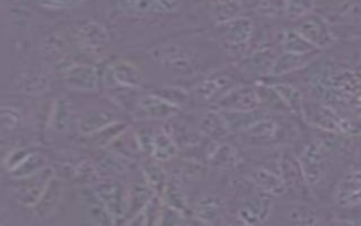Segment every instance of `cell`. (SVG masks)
<instances>
[{
	"label": "cell",
	"mask_w": 361,
	"mask_h": 226,
	"mask_svg": "<svg viewBox=\"0 0 361 226\" xmlns=\"http://www.w3.org/2000/svg\"><path fill=\"white\" fill-rule=\"evenodd\" d=\"M78 47L92 56H103L109 47V32L97 21L78 24L73 31Z\"/></svg>",
	"instance_id": "1"
},
{
	"label": "cell",
	"mask_w": 361,
	"mask_h": 226,
	"mask_svg": "<svg viewBox=\"0 0 361 226\" xmlns=\"http://www.w3.org/2000/svg\"><path fill=\"white\" fill-rule=\"evenodd\" d=\"M295 30L317 49L329 48L336 41L334 32L330 28L329 23L322 16L314 13H309L305 17L299 18Z\"/></svg>",
	"instance_id": "2"
},
{
	"label": "cell",
	"mask_w": 361,
	"mask_h": 226,
	"mask_svg": "<svg viewBox=\"0 0 361 226\" xmlns=\"http://www.w3.org/2000/svg\"><path fill=\"white\" fill-rule=\"evenodd\" d=\"M93 189L106 205L114 223L127 215L128 191L120 181H100Z\"/></svg>",
	"instance_id": "3"
},
{
	"label": "cell",
	"mask_w": 361,
	"mask_h": 226,
	"mask_svg": "<svg viewBox=\"0 0 361 226\" xmlns=\"http://www.w3.org/2000/svg\"><path fill=\"white\" fill-rule=\"evenodd\" d=\"M65 85L73 90L96 92L102 82L99 69L90 64H69L62 71Z\"/></svg>",
	"instance_id": "4"
},
{
	"label": "cell",
	"mask_w": 361,
	"mask_h": 226,
	"mask_svg": "<svg viewBox=\"0 0 361 226\" xmlns=\"http://www.w3.org/2000/svg\"><path fill=\"white\" fill-rule=\"evenodd\" d=\"M178 0H116V8L127 16H165L178 10Z\"/></svg>",
	"instance_id": "5"
},
{
	"label": "cell",
	"mask_w": 361,
	"mask_h": 226,
	"mask_svg": "<svg viewBox=\"0 0 361 226\" xmlns=\"http://www.w3.org/2000/svg\"><path fill=\"white\" fill-rule=\"evenodd\" d=\"M302 117L312 126H316L324 131L330 133H345L344 120L336 114L329 106L322 103H303Z\"/></svg>",
	"instance_id": "6"
},
{
	"label": "cell",
	"mask_w": 361,
	"mask_h": 226,
	"mask_svg": "<svg viewBox=\"0 0 361 226\" xmlns=\"http://www.w3.org/2000/svg\"><path fill=\"white\" fill-rule=\"evenodd\" d=\"M333 198L341 208L361 206V170H348L336 184Z\"/></svg>",
	"instance_id": "7"
},
{
	"label": "cell",
	"mask_w": 361,
	"mask_h": 226,
	"mask_svg": "<svg viewBox=\"0 0 361 226\" xmlns=\"http://www.w3.org/2000/svg\"><path fill=\"white\" fill-rule=\"evenodd\" d=\"M179 112V106L159 95H144L135 102L134 116L138 119H169Z\"/></svg>",
	"instance_id": "8"
},
{
	"label": "cell",
	"mask_w": 361,
	"mask_h": 226,
	"mask_svg": "<svg viewBox=\"0 0 361 226\" xmlns=\"http://www.w3.org/2000/svg\"><path fill=\"white\" fill-rule=\"evenodd\" d=\"M261 97L257 89L251 86H237L223 95L217 106L223 110L254 112L261 106Z\"/></svg>",
	"instance_id": "9"
},
{
	"label": "cell",
	"mask_w": 361,
	"mask_h": 226,
	"mask_svg": "<svg viewBox=\"0 0 361 226\" xmlns=\"http://www.w3.org/2000/svg\"><path fill=\"white\" fill-rule=\"evenodd\" d=\"M305 181L307 182V185H316L322 181L324 171H326V165H324V155H323V148L319 143H310L307 144L300 155L298 157Z\"/></svg>",
	"instance_id": "10"
},
{
	"label": "cell",
	"mask_w": 361,
	"mask_h": 226,
	"mask_svg": "<svg viewBox=\"0 0 361 226\" xmlns=\"http://www.w3.org/2000/svg\"><path fill=\"white\" fill-rule=\"evenodd\" d=\"M54 177V171L48 167L42 168L37 174L18 179L21 184L16 189V198L17 201L24 206H34L39 196L42 195L47 184Z\"/></svg>",
	"instance_id": "11"
},
{
	"label": "cell",
	"mask_w": 361,
	"mask_h": 226,
	"mask_svg": "<svg viewBox=\"0 0 361 226\" xmlns=\"http://www.w3.org/2000/svg\"><path fill=\"white\" fill-rule=\"evenodd\" d=\"M272 210L271 199L265 195L250 196L238 210V218L243 223L257 225L265 222Z\"/></svg>",
	"instance_id": "12"
},
{
	"label": "cell",
	"mask_w": 361,
	"mask_h": 226,
	"mask_svg": "<svg viewBox=\"0 0 361 226\" xmlns=\"http://www.w3.org/2000/svg\"><path fill=\"white\" fill-rule=\"evenodd\" d=\"M82 208L85 212V216L89 222L96 225H111L114 223V219L111 218L110 212L107 210L103 201L99 198L94 189L85 188L80 194Z\"/></svg>",
	"instance_id": "13"
},
{
	"label": "cell",
	"mask_w": 361,
	"mask_h": 226,
	"mask_svg": "<svg viewBox=\"0 0 361 226\" xmlns=\"http://www.w3.org/2000/svg\"><path fill=\"white\" fill-rule=\"evenodd\" d=\"M220 25L223 28V35H224L226 44H228L234 48L245 45L250 41L252 31H254L252 21L243 16L234 17Z\"/></svg>",
	"instance_id": "14"
},
{
	"label": "cell",
	"mask_w": 361,
	"mask_h": 226,
	"mask_svg": "<svg viewBox=\"0 0 361 226\" xmlns=\"http://www.w3.org/2000/svg\"><path fill=\"white\" fill-rule=\"evenodd\" d=\"M62 198V181L56 178L55 175L49 179L47 184L42 195L37 201V203L32 206L34 213L38 218H47L55 212Z\"/></svg>",
	"instance_id": "15"
},
{
	"label": "cell",
	"mask_w": 361,
	"mask_h": 226,
	"mask_svg": "<svg viewBox=\"0 0 361 226\" xmlns=\"http://www.w3.org/2000/svg\"><path fill=\"white\" fill-rule=\"evenodd\" d=\"M234 79L230 73H213L207 76L200 85L196 86L195 93L202 100H210L216 97L219 93L224 92V95L234 88Z\"/></svg>",
	"instance_id": "16"
},
{
	"label": "cell",
	"mask_w": 361,
	"mask_h": 226,
	"mask_svg": "<svg viewBox=\"0 0 361 226\" xmlns=\"http://www.w3.org/2000/svg\"><path fill=\"white\" fill-rule=\"evenodd\" d=\"M152 58L164 65H171L176 68H185L192 61V52L178 44H166L157 47L151 52Z\"/></svg>",
	"instance_id": "17"
},
{
	"label": "cell",
	"mask_w": 361,
	"mask_h": 226,
	"mask_svg": "<svg viewBox=\"0 0 361 226\" xmlns=\"http://www.w3.org/2000/svg\"><path fill=\"white\" fill-rule=\"evenodd\" d=\"M251 182L267 195H282L286 189L283 178L267 168H254L250 172Z\"/></svg>",
	"instance_id": "18"
},
{
	"label": "cell",
	"mask_w": 361,
	"mask_h": 226,
	"mask_svg": "<svg viewBox=\"0 0 361 226\" xmlns=\"http://www.w3.org/2000/svg\"><path fill=\"white\" fill-rule=\"evenodd\" d=\"M314 58V52L310 54H295V52H286L283 51L281 55H278L269 69V75L278 76V75H285L292 71L305 68L312 59Z\"/></svg>",
	"instance_id": "19"
},
{
	"label": "cell",
	"mask_w": 361,
	"mask_h": 226,
	"mask_svg": "<svg viewBox=\"0 0 361 226\" xmlns=\"http://www.w3.org/2000/svg\"><path fill=\"white\" fill-rule=\"evenodd\" d=\"M111 72L114 78V83L124 88H138L142 82V73L137 65L130 61H116L111 65Z\"/></svg>",
	"instance_id": "20"
},
{
	"label": "cell",
	"mask_w": 361,
	"mask_h": 226,
	"mask_svg": "<svg viewBox=\"0 0 361 226\" xmlns=\"http://www.w3.org/2000/svg\"><path fill=\"white\" fill-rule=\"evenodd\" d=\"M179 144L175 141L171 133L165 130L154 131V141H152V153L151 157L159 162L169 161L175 158L179 153Z\"/></svg>",
	"instance_id": "21"
},
{
	"label": "cell",
	"mask_w": 361,
	"mask_h": 226,
	"mask_svg": "<svg viewBox=\"0 0 361 226\" xmlns=\"http://www.w3.org/2000/svg\"><path fill=\"white\" fill-rule=\"evenodd\" d=\"M114 121H117V119L114 117L113 113H110V112H107V110L87 112V113H85V114L80 116L78 129H79L80 134L89 136V134H93V133L100 131L102 129H104V127L113 124Z\"/></svg>",
	"instance_id": "22"
},
{
	"label": "cell",
	"mask_w": 361,
	"mask_h": 226,
	"mask_svg": "<svg viewBox=\"0 0 361 226\" xmlns=\"http://www.w3.org/2000/svg\"><path fill=\"white\" fill-rule=\"evenodd\" d=\"M73 112H72V105L66 97H58L52 103V110L49 116V123L48 126L58 133H65L69 130L71 123H72Z\"/></svg>",
	"instance_id": "23"
},
{
	"label": "cell",
	"mask_w": 361,
	"mask_h": 226,
	"mask_svg": "<svg viewBox=\"0 0 361 226\" xmlns=\"http://www.w3.org/2000/svg\"><path fill=\"white\" fill-rule=\"evenodd\" d=\"M18 89L28 95H39L48 89L49 78L39 68L24 71L17 79Z\"/></svg>",
	"instance_id": "24"
},
{
	"label": "cell",
	"mask_w": 361,
	"mask_h": 226,
	"mask_svg": "<svg viewBox=\"0 0 361 226\" xmlns=\"http://www.w3.org/2000/svg\"><path fill=\"white\" fill-rule=\"evenodd\" d=\"M110 151L116 153L117 155L123 157L124 160H127L128 162L133 161L141 150L140 145V140L137 136V131H131V130H124L109 147Z\"/></svg>",
	"instance_id": "25"
},
{
	"label": "cell",
	"mask_w": 361,
	"mask_h": 226,
	"mask_svg": "<svg viewBox=\"0 0 361 226\" xmlns=\"http://www.w3.org/2000/svg\"><path fill=\"white\" fill-rule=\"evenodd\" d=\"M279 167H281V177L283 178L286 186L290 185V186L299 188L300 185H307V182L305 181L299 160L295 158L290 153L285 151L281 155Z\"/></svg>",
	"instance_id": "26"
},
{
	"label": "cell",
	"mask_w": 361,
	"mask_h": 226,
	"mask_svg": "<svg viewBox=\"0 0 361 226\" xmlns=\"http://www.w3.org/2000/svg\"><path fill=\"white\" fill-rule=\"evenodd\" d=\"M274 89L276 90V93L282 99L285 107L289 112H292L293 114L302 117L305 99H303L302 93L299 92V89L295 88L290 83H276V85H274Z\"/></svg>",
	"instance_id": "27"
},
{
	"label": "cell",
	"mask_w": 361,
	"mask_h": 226,
	"mask_svg": "<svg viewBox=\"0 0 361 226\" xmlns=\"http://www.w3.org/2000/svg\"><path fill=\"white\" fill-rule=\"evenodd\" d=\"M220 209H221V205L217 198L203 196L196 202V205L193 208V215L199 222L216 223L221 216Z\"/></svg>",
	"instance_id": "28"
},
{
	"label": "cell",
	"mask_w": 361,
	"mask_h": 226,
	"mask_svg": "<svg viewBox=\"0 0 361 226\" xmlns=\"http://www.w3.org/2000/svg\"><path fill=\"white\" fill-rule=\"evenodd\" d=\"M282 49L286 52H295V54H310L316 52L317 48H314L303 35H300L295 27L286 28L282 32L281 38Z\"/></svg>",
	"instance_id": "29"
},
{
	"label": "cell",
	"mask_w": 361,
	"mask_h": 226,
	"mask_svg": "<svg viewBox=\"0 0 361 226\" xmlns=\"http://www.w3.org/2000/svg\"><path fill=\"white\" fill-rule=\"evenodd\" d=\"M210 164L219 170H231L240 164V155L230 144H220L209 155Z\"/></svg>",
	"instance_id": "30"
},
{
	"label": "cell",
	"mask_w": 361,
	"mask_h": 226,
	"mask_svg": "<svg viewBox=\"0 0 361 226\" xmlns=\"http://www.w3.org/2000/svg\"><path fill=\"white\" fill-rule=\"evenodd\" d=\"M155 189L147 184H137L131 191H128V209L127 216H135L155 195Z\"/></svg>",
	"instance_id": "31"
},
{
	"label": "cell",
	"mask_w": 361,
	"mask_h": 226,
	"mask_svg": "<svg viewBox=\"0 0 361 226\" xmlns=\"http://www.w3.org/2000/svg\"><path fill=\"white\" fill-rule=\"evenodd\" d=\"M200 131L209 137H223L230 131L228 124L221 112H207L200 120Z\"/></svg>",
	"instance_id": "32"
},
{
	"label": "cell",
	"mask_w": 361,
	"mask_h": 226,
	"mask_svg": "<svg viewBox=\"0 0 361 226\" xmlns=\"http://www.w3.org/2000/svg\"><path fill=\"white\" fill-rule=\"evenodd\" d=\"M127 124L123 121H114L113 124L102 129L97 133L89 134L86 136L89 138V144L92 147H97V148H104V147H110L111 143L124 131L127 130Z\"/></svg>",
	"instance_id": "33"
},
{
	"label": "cell",
	"mask_w": 361,
	"mask_h": 226,
	"mask_svg": "<svg viewBox=\"0 0 361 226\" xmlns=\"http://www.w3.org/2000/svg\"><path fill=\"white\" fill-rule=\"evenodd\" d=\"M276 131H278V126L274 120L261 117L255 123H252L248 129H245L243 134L245 138H250V140L267 141L274 138L276 136Z\"/></svg>",
	"instance_id": "34"
},
{
	"label": "cell",
	"mask_w": 361,
	"mask_h": 226,
	"mask_svg": "<svg viewBox=\"0 0 361 226\" xmlns=\"http://www.w3.org/2000/svg\"><path fill=\"white\" fill-rule=\"evenodd\" d=\"M45 167H47L45 157L39 153H32L31 151L20 165H17L13 171H10V175L14 179H23V178H27V177H31V175L37 174L38 171H41Z\"/></svg>",
	"instance_id": "35"
},
{
	"label": "cell",
	"mask_w": 361,
	"mask_h": 226,
	"mask_svg": "<svg viewBox=\"0 0 361 226\" xmlns=\"http://www.w3.org/2000/svg\"><path fill=\"white\" fill-rule=\"evenodd\" d=\"M221 114L224 116L228 129L230 130H237V131H244L245 129H248L252 123H255L258 119H261L262 116L255 114L257 110L254 112H233V110H223L220 109Z\"/></svg>",
	"instance_id": "36"
},
{
	"label": "cell",
	"mask_w": 361,
	"mask_h": 226,
	"mask_svg": "<svg viewBox=\"0 0 361 226\" xmlns=\"http://www.w3.org/2000/svg\"><path fill=\"white\" fill-rule=\"evenodd\" d=\"M210 11L219 24H224L226 21L238 17L240 3L237 0H213Z\"/></svg>",
	"instance_id": "37"
},
{
	"label": "cell",
	"mask_w": 361,
	"mask_h": 226,
	"mask_svg": "<svg viewBox=\"0 0 361 226\" xmlns=\"http://www.w3.org/2000/svg\"><path fill=\"white\" fill-rule=\"evenodd\" d=\"M159 161L157 160H149L144 164L142 167V171H144V175H145V179L147 182L155 189V191H159L162 192L165 185L168 184V178H166V174L165 171L162 170V167L158 164Z\"/></svg>",
	"instance_id": "38"
},
{
	"label": "cell",
	"mask_w": 361,
	"mask_h": 226,
	"mask_svg": "<svg viewBox=\"0 0 361 226\" xmlns=\"http://www.w3.org/2000/svg\"><path fill=\"white\" fill-rule=\"evenodd\" d=\"M161 194H162V201L165 205H168L182 213H186V210H188L186 199H185L180 188L176 184L168 181V184L165 185V188Z\"/></svg>",
	"instance_id": "39"
},
{
	"label": "cell",
	"mask_w": 361,
	"mask_h": 226,
	"mask_svg": "<svg viewBox=\"0 0 361 226\" xmlns=\"http://www.w3.org/2000/svg\"><path fill=\"white\" fill-rule=\"evenodd\" d=\"M99 178H100V174H99V170L97 167L85 160L82 161L78 168L75 170V175H73V179L82 185H92V184H97L99 182Z\"/></svg>",
	"instance_id": "40"
},
{
	"label": "cell",
	"mask_w": 361,
	"mask_h": 226,
	"mask_svg": "<svg viewBox=\"0 0 361 226\" xmlns=\"http://www.w3.org/2000/svg\"><path fill=\"white\" fill-rule=\"evenodd\" d=\"M283 11L290 18H302L313 10V0H283Z\"/></svg>",
	"instance_id": "41"
},
{
	"label": "cell",
	"mask_w": 361,
	"mask_h": 226,
	"mask_svg": "<svg viewBox=\"0 0 361 226\" xmlns=\"http://www.w3.org/2000/svg\"><path fill=\"white\" fill-rule=\"evenodd\" d=\"M1 124L4 130H13L21 123V113L16 107L3 106L1 107Z\"/></svg>",
	"instance_id": "42"
},
{
	"label": "cell",
	"mask_w": 361,
	"mask_h": 226,
	"mask_svg": "<svg viewBox=\"0 0 361 226\" xmlns=\"http://www.w3.org/2000/svg\"><path fill=\"white\" fill-rule=\"evenodd\" d=\"M269 55H272V51L271 49H267V48H264V49H259L257 54H254L252 56H251V64H252V69L254 71H258V72H261L262 69H267L268 72H269V69H271V66H272V64H274V61L269 58Z\"/></svg>",
	"instance_id": "43"
},
{
	"label": "cell",
	"mask_w": 361,
	"mask_h": 226,
	"mask_svg": "<svg viewBox=\"0 0 361 226\" xmlns=\"http://www.w3.org/2000/svg\"><path fill=\"white\" fill-rule=\"evenodd\" d=\"M289 218L295 223H316V215L309 209L303 206H296L289 210Z\"/></svg>",
	"instance_id": "44"
},
{
	"label": "cell",
	"mask_w": 361,
	"mask_h": 226,
	"mask_svg": "<svg viewBox=\"0 0 361 226\" xmlns=\"http://www.w3.org/2000/svg\"><path fill=\"white\" fill-rule=\"evenodd\" d=\"M87 0H39V4L48 10H69L82 6Z\"/></svg>",
	"instance_id": "45"
},
{
	"label": "cell",
	"mask_w": 361,
	"mask_h": 226,
	"mask_svg": "<svg viewBox=\"0 0 361 226\" xmlns=\"http://www.w3.org/2000/svg\"><path fill=\"white\" fill-rule=\"evenodd\" d=\"M183 216L185 213L168 206V205H164L162 208V212H161V216H159V225H176V223H182L183 222Z\"/></svg>",
	"instance_id": "46"
},
{
	"label": "cell",
	"mask_w": 361,
	"mask_h": 226,
	"mask_svg": "<svg viewBox=\"0 0 361 226\" xmlns=\"http://www.w3.org/2000/svg\"><path fill=\"white\" fill-rule=\"evenodd\" d=\"M31 151H28V150H25V148H18V150H14V151H11L6 158H4V167H6V170L10 172V171H13L17 165H20L23 161H24V158L30 154Z\"/></svg>",
	"instance_id": "47"
}]
</instances>
